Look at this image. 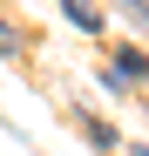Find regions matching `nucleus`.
Returning <instances> with one entry per match:
<instances>
[{
	"label": "nucleus",
	"instance_id": "obj_1",
	"mask_svg": "<svg viewBox=\"0 0 149 156\" xmlns=\"http://www.w3.org/2000/svg\"><path fill=\"white\" fill-rule=\"evenodd\" d=\"M61 7H68L74 27H102V7H95V0H61Z\"/></svg>",
	"mask_w": 149,
	"mask_h": 156
}]
</instances>
